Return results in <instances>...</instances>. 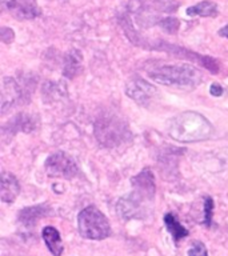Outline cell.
I'll return each instance as SVG.
<instances>
[{
	"instance_id": "obj_1",
	"label": "cell",
	"mask_w": 228,
	"mask_h": 256,
	"mask_svg": "<svg viewBox=\"0 0 228 256\" xmlns=\"http://www.w3.org/2000/svg\"><path fill=\"white\" fill-rule=\"evenodd\" d=\"M134 191L124 196L116 206L120 215L124 219L143 218L147 214V206L154 202L155 198V178L150 168H144L136 176L132 178Z\"/></svg>"
},
{
	"instance_id": "obj_2",
	"label": "cell",
	"mask_w": 228,
	"mask_h": 256,
	"mask_svg": "<svg viewBox=\"0 0 228 256\" xmlns=\"http://www.w3.org/2000/svg\"><path fill=\"white\" fill-rule=\"evenodd\" d=\"M168 134L172 139L183 143L207 140L214 134V127L198 112H182L170 122Z\"/></svg>"
},
{
	"instance_id": "obj_3",
	"label": "cell",
	"mask_w": 228,
	"mask_h": 256,
	"mask_svg": "<svg viewBox=\"0 0 228 256\" xmlns=\"http://www.w3.org/2000/svg\"><path fill=\"white\" fill-rule=\"evenodd\" d=\"M154 82L167 87L194 90L203 82V74L191 64H166L148 72Z\"/></svg>"
},
{
	"instance_id": "obj_4",
	"label": "cell",
	"mask_w": 228,
	"mask_h": 256,
	"mask_svg": "<svg viewBox=\"0 0 228 256\" xmlns=\"http://www.w3.org/2000/svg\"><path fill=\"white\" fill-rule=\"evenodd\" d=\"M80 235L86 239L103 240L111 235V226L103 212L95 206L82 210L78 216Z\"/></svg>"
},
{
	"instance_id": "obj_5",
	"label": "cell",
	"mask_w": 228,
	"mask_h": 256,
	"mask_svg": "<svg viewBox=\"0 0 228 256\" xmlns=\"http://www.w3.org/2000/svg\"><path fill=\"white\" fill-rule=\"evenodd\" d=\"M127 124L116 115L106 114L95 123V136L106 147H115L127 139Z\"/></svg>"
},
{
	"instance_id": "obj_6",
	"label": "cell",
	"mask_w": 228,
	"mask_h": 256,
	"mask_svg": "<svg viewBox=\"0 0 228 256\" xmlns=\"http://www.w3.org/2000/svg\"><path fill=\"white\" fill-rule=\"evenodd\" d=\"M46 171L51 178L71 179L78 174V166L64 152H56L46 162Z\"/></svg>"
},
{
	"instance_id": "obj_7",
	"label": "cell",
	"mask_w": 228,
	"mask_h": 256,
	"mask_svg": "<svg viewBox=\"0 0 228 256\" xmlns=\"http://www.w3.org/2000/svg\"><path fill=\"white\" fill-rule=\"evenodd\" d=\"M126 94L132 100H135L136 103L142 104V106H148L156 96V88L147 83L144 79L135 78L127 84Z\"/></svg>"
},
{
	"instance_id": "obj_8",
	"label": "cell",
	"mask_w": 228,
	"mask_h": 256,
	"mask_svg": "<svg viewBox=\"0 0 228 256\" xmlns=\"http://www.w3.org/2000/svg\"><path fill=\"white\" fill-rule=\"evenodd\" d=\"M3 6L10 14L20 20L35 19L40 15V10L36 7L34 0H4Z\"/></svg>"
},
{
	"instance_id": "obj_9",
	"label": "cell",
	"mask_w": 228,
	"mask_h": 256,
	"mask_svg": "<svg viewBox=\"0 0 228 256\" xmlns=\"http://www.w3.org/2000/svg\"><path fill=\"white\" fill-rule=\"evenodd\" d=\"M20 98L22 90L19 88V84L12 78H4L2 86V114H6L10 108L14 107Z\"/></svg>"
},
{
	"instance_id": "obj_10",
	"label": "cell",
	"mask_w": 228,
	"mask_h": 256,
	"mask_svg": "<svg viewBox=\"0 0 228 256\" xmlns=\"http://www.w3.org/2000/svg\"><path fill=\"white\" fill-rule=\"evenodd\" d=\"M20 192V184L15 176L10 172H2V188H0V199L4 203H14Z\"/></svg>"
},
{
	"instance_id": "obj_11",
	"label": "cell",
	"mask_w": 228,
	"mask_h": 256,
	"mask_svg": "<svg viewBox=\"0 0 228 256\" xmlns=\"http://www.w3.org/2000/svg\"><path fill=\"white\" fill-rule=\"evenodd\" d=\"M50 214H51V208L48 204H39V206L22 210L19 212V220L24 226H35L38 220L44 216H48Z\"/></svg>"
},
{
	"instance_id": "obj_12",
	"label": "cell",
	"mask_w": 228,
	"mask_h": 256,
	"mask_svg": "<svg viewBox=\"0 0 228 256\" xmlns=\"http://www.w3.org/2000/svg\"><path fill=\"white\" fill-rule=\"evenodd\" d=\"M42 238H43L44 243H46V246H47L52 255L62 256L64 251L63 240H62V236H60L59 231L56 228L51 227V226L44 227L43 231H42Z\"/></svg>"
},
{
	"instance_id": "obj_13",
	"label": "cell",
	"mask_w": 228,
	"mask_h": 256,
	"mask_svg": "<svg viewBox=\"0 0 228 256\" xmlns=\"http://www.w3.org/2000/svg\"><path fill=\"white\" fill-rule=\"evenodd\" d=\"M164 224H166V227H167L168 232L171 234V236L174 238L176 243L179 242L180 239H183L186 236H188V230L184 227L183 224L180 223L179 220H178V216L175 214H172V212H168L164 216Z\"/></svg>"
},
{
	"instance_id": "obj_14",
	"label": "cell",
	"mask_w": 228,
	"mask_h": 256,
	"mask_svg": "<svg viewBox=\"0 0 228 256\" xmlns=\"http://www.w3.org/2000/svg\"><path fill=\"white\" fill-rule=\"evenodd\" d=\"M219 14L218 11V6L214 2L210 0H203L196 6L187 8L188 16H203V18H215Z\"/></svg>"
},
{
	"instance_id": "obj_15",
	"label": "cell",
	"mask_w": 228,
	"mask_h": 256,
	"mask_svg": "<svg viewBox=\"0 0 228 256\" xmlns=\"http://www.w3.org/2000/svg\"><path fill=\"white\" fill-rule=\"evenodd\" d=\"M212 212H214V199L207 196L204 200V224L206 226H212Z\"/></svg>"
},
{
	"instance_id": "obj_16",
	"label": "cell",
	"mask_w": 228,
	"mask_h": 256,
	"mask_svg": "<svg viewBox=\"0 0 228 256\" xmlns=\"http://www.w3.org/2000/svg\"><path fill=\"white\" fill-rule=\"evenodd\" d=\"M159 26L168 34H175L179 30V20L174 19V18H167V19L162 20Z\"/></svg>"
},
{
	"instance_id": "obj_17",
	"label": "cell",
	"mask_w": 228,
	"mask_h": 256,
	"mask_svg": "<svg viewBox=\"0 0 228 256\" xmlns=\"http://www.w3.org/2000/svg\"><path fill=\"white\" fill-rule=\"evenodd\" d=\"M188 256H208L207 248L202 242H194L192 247L188 250Z\"/></svg>"
},
{
	"instance_id": "obj_18",
	"label": "cell",
	"mask_w": 228,
	"mask_h": 256,
	"mask_svg": "<svg viewBox=\"0 0 228 256\" xmlns=\"http://www.w3.org/2000/svg\"><path fill=\"white\" fill-rule=\"evenodd\" d=\"M76 56H79V52H72L71 55L68 56L70 58V60H71V63H74L75 62V66H79V64H76L78 62H76ZM66 74H67V76H70V78H74V76L76 75V70L74 67L70 70V66H66Z\"/></svg>"
},
{
	"instance_id": "obj_19",
	"label": "cell",
	"mask_w": 228,
	"mask_h": 256,
	"mask_svg": "<svg viewBox=\"0 0 228 256\" xmlns=\"http://www.w3.org/2000/svg\"><path fill=\"white\" fill-rule=\"evenodd\" d=\"M223 87L220 86L219 83H212L211 87H210V94L212 96H216V98H219V96L223 95Z\"/></svg>"
},
{
	"instance_id": "obj_20",
	"label": "cell",
	"mask_w": 228,
	"mask_h": 256,
	"mask_svg": "<svg viewBox=\"0 0 228 256\" xmlns=\"http://www.w3.org/2000/svg\"><path fill=\"white\" fill-rule=\"evenodd\" d=\"M219 35L223 36V38H226V39H228V24L227 26H224L223 28H220Z\"/></svg>"
},
{
	"instance_id": "obj_21",
	"label": "cell",
	"mask_w": 228,
	"mask_h": 256,
	"mask_svg": "<svg viewBox=\"0 0 228 256\" xmlns=\"http://www.w3.org/2000/svg\"><path fill=\"white\" fill-rule=\"evenodd\" d=\"M3 256H7V255H3ZM16 256H23V255H16Z\"/></svg>"
}]
</instances>
